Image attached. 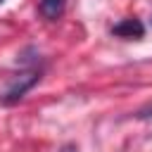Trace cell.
<instances>
[{"instance_id":"cell-2","label":"cell","mask_w":152,"mask_h":152,"mask_svg":"<svg viewBox=\"0 0 152 152\" xmlns=\"http://www.w3.org/2000/svg\"><path fill=\"white\" fill-rule=\"evenodd\" d=\"M112 33H114V36H121V38H142L145 26H142L140 19L128 17V19H124L121 24H116V26L112 28Z\"/></svg>"},{"instance_id":"cell-3","label":"cell","mask_w":152,"mask_h":152,"mask_svg":"<svg viewBox=\"0 0 152 152\" xmlns=\"http://www.w3.org/2000/svg\"><path fill=\"white\" fill-rule=\"evenodd\" d=\"M64 12V0H40V14L45 19H57Z\"/></svg>"},{"instance_id":"cell-1","label":"cell","mask_w":152,"mask_h":152,"mask_svg":"<svg viewBox=\"0 0 152 152\" xmlns=\"http://www.w3.org/2000/svg\"><path fill=\"white\" fill-rule=\"evenodd\" d=\"M38 81H40V71H38V69H28V71L19 74V76L12 81V86L7 88L2 102H5V104H14V102H19V100H21V97H24Z\"/></svg>"}]
</instances>
